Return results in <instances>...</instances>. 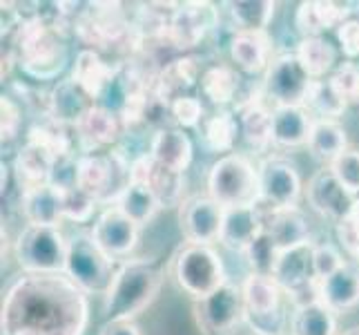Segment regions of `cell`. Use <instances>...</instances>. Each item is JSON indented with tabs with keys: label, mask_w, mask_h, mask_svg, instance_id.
Returning a JSON list of instances; mask_svg holds the SVG:
<instances>
[{
	"label": "cell",
	"mask_w": 359,
	"mask_h": 335,
	"mask_svg": "<svg viewBox=\"0 0 359 335\" xmlns=\"http://www.w3.org/2000/svg\"><path fill=\"white\" fill-rule=\"evenodd\" d=\"M90 302L67 272H22L7 289L3 335H85Z\"/></svg>",
	"instance_id": "1"
},
{
	"label": "cell",
	"mask_w": 359,
	"mask_h": 335,
	"mask_svg": "<svg viewBox=\"0 0 359 335\" xmlns=\"http://www.w3.org/2000/svg\"><path fill=\"white\" fill-rule=\"evenodd\" d=\"M18 67L34 81H52L67 65V45L63 29L36 14L18 22L14 45Z\"/></svg>",
	"instance_id": "2"
},
{
	"label": "cell",
	"mask_w": 359,
	"mask_h": 335,
	"mask_svg": "<svg viewBox=\"0 0 359 335\" xmlns=\"http://www.w3.org/2000/svg\"><path fill=\"white\" fill-rule=\"evenodd\" d=\"M163 284V270L154 259H128L105 295V322L134 320L150 306Z\"/></svg>",
	"instance_id": "3"
},
{
	"label": "cell",
	"mask_w": 359,
	"mask_h": 335,
	"mask_svg": "<svg viewBox=\"0 0 359 335\" xmlns=\"http://www.w3.org/2000/svg\"><path fill=\"white\" fill-rule=\"evenodd\" d=\"M208 195L226 210L257 206L262 202L259 170L243 155L230 152L219 157L208 172Z\"/></svg>",
	"instance_id": "4"
},
{
	"label": "cell",
	"mask_w": 359,
	"mask_h": 335,
	"mask_svg": "<svg viewBox=\"0 0 359 335\" xmlns=\"http://www.w3.org/2000/svg\"><path fill=\"white\" fill-rule=\"evenodd\" d=\"M172 272H175L179 289L188 293L194 302L212 295L228 284L224 259L212 246L203 244L181 246L172 262Z\"/></svg>",
	"instance_id": "5"
},
{
	"label": "cell",
	"mask_w": 359,
	"mask_h": 335,
	"mask_svg": "<svg viewBox=\"0 0 359 335\" xmlns=\"http://www.w3.org/2000/svg\"><path fill=\"white\" fill-rule=\"evenodd\" d=\"M116 270L118 268L114 266V259L98 248L92 232H79L69 239L65 272L88 295H107L116 277Z\"/></svg>",
	"instance_id": "6"
},
{
	"label": "cell",
	"mask_w": 359,
	"mask_h": 335,
	"mask_svg": "<svg viewBox=\"0 0 359 335\" xmlns=\"http://www.w3.org/2000/svg\"><path fill=\"white\" fill-rule=\"evenodd\" d=\"M69 239L58 226H25L16 242L22 272H65Z\"/></svg>",
	"instance_id": "7"
},
{
	"label": "cell",
	"mask_w": 359,
	"mask_h": 335,
	"mask_svg": "<svg viewBox=\"0 0 359 335\" xmlns=\"http://www.w3.org/2000/svg\"><path fill=\"white\" fill-rule=\"evenodd\" d=\"M194 322L203 335H232L245 322L243 291L237 284H226L212 295L194 302Z\"/></svg>",
	"instance_id": "8"
},
{
	"label": "cell",
	"mask_w": 359,
	"mask_h": 335,
	"mask_svg": "<svg viewBox=\"0 0 359 335\" xmlns=\"http://www.w3.org/2000/svg\"><path fill=\"white\" fill-rule=\"evenodd\" d=\"M313 251V242L283 251L275 266V275L272 277L277 280L283 293H288L294 306H304L319 300V282L315 277Z\"/></svg>",
	"instance_id": "9"
},
{
	"label": "cell",
	"mask_w": 359,
	"mask_h": 335,
	"mask_svg": "<svg viewBox=\"0 0 359 335\" xmlns=\"http://www.w3.org/2000/svg\"><path fill=\"white\" fill-rule=\"evenodd\" d=\"M311 83V77L304 72L294 54H281L272 58L266 70L264 94L275 107H299L306 103Z\"/></svg>",
	"instance_id": "10"
},
{
	"label": "cell",
	"mask_w": 359,
	"mask_h": 335,
	"mask_svg": "<svg viewBox=\"0 0 359 335\" xmlns=\"http://www.w3.org/2000/svg\"><path fill=\"white\" fill-rule=\"evenodd\" d=\"M226 208L219 206L210 195H196L185 199L179 208V228L188 244L210 246L221 237Z\"/></svg>",
	"instance_id": "11"
},
{
	"label": "cell",
	"mask_w": 359,
	"mask_h": 335,
	"mask_svg": "<svg viewBox=\"0 0 359 335\" xmlns=\"http://www.w3.org/2000/svg\"><path fill=\"white\" fill-rule=\"evenodd\" d=\"M217 9L210 3H181L165 22V39L177 49H192L217 25Z\"/></svg>",
	"instance_id": "12"
},
{
	"label": "cell",
	"mask_w": 359,
	"mask_h": 335,
	"mask_svg": "<svg viewBox=\"0 0 359 335\" xmlns=\"http://www.w3.org/2000/svg\"><path fill=\"white\" fill-rule=\"evenodd\" d=\"M259 188H262V204L270 208H297L302 197L299 172L286 159H266L259 168Z\"/></svg>",
	"instance_id": "13"
},
{
	"label": "cell",
	"mask_w": 359,
	"mask_h": 335,
	"mask_svg": "<svg viewBox=\"0 0 359 335\" xmlns=\"http://www.w3.org/2000/svg\"><path fill=\"white\" fill-rule=\"evenodd\" d=\"M90 7L76 22V32L85 43L105 49L126 39L130 25L123 20L118 3H94Z\"/></svg>",
	"instance_id": "14"
},
{
	"label": "cell",
	"mask_w": 359,
	"mask_h": 335,
	"mask_svg": "<svg viewBox=\"0 0 359 335\" xmlns=\"http://www.w3.org/2000/svg\"><path fill=\"white\" fill-rule=\"evenodd\" d=\"M92 237L98 248L116 262L121 257H128L139 244V226L123 215L116 206H109L96 219Z\"/></svg>",
	"instance_id": "15"
},
{
	"label": "cell",
	"mask_w": 359,
	"mask_h": 335,
	"mask_svg": "<svg viewBox=\"0 0 359 335\" xmlns=\"http://www.w3.org/2000/svg\"><path fill=\"white\" fill-rule=\"evenodd\" d=\"M306 199L315 213L339 223L348 217L357 197H353L348 190L344 188V185L339 183V179L332 175L330 168H324V170H317L311 177V181H308Z\"/></svg>",
	"instance_id": "16"
},
{
	"label": "cell",
	"mask_w": 359,
	"mask_h": 335,
	"mask_svg": "<svg viewBox=\"0 0 359 335\" xmlns=\"http://www.w3.org/2000/svg\"><path fill=\"white\" fill-rule=\"evenodd\" d=\"M264 215V230L277 244V248L290 251V248L311 244V226L299 208H270L259 202Z\"/></svg>",
	"instance_id": "17"
},
{
	"label": "cell",
	"mask_w": 359,
	"mask_h": 335,
	"mask_svg": "<svg viewBox=\"0 0 359 335\" xmlns=\"http://www.w3.org/2000/svg\"><path fill=\"white\" fill-rule=\"evenodd\" d=\"M94 105H96L94 98L69 77V79L58 81L56 88L52 90V94H49L47 114L52 121L60 123V126L76 128Z\"/></svg>",
	"instance_id": "18"
},
{
	"label": "cell",
	"mask_w": 359,
	"mask_h": 335,
	"mask_svg": "<svg viewBox=\"0 0 359 335\" xmlns=\"http://www.w3.org/2000/svg\"><path fill=\"white\" fill-rule=\"evenodd\" d=\"M264 232V215L262 208L257 206H243V208H228L224 215V226H221L219 242L228 251L245 253L259 235Z\"/></svg>",
	"instance_id": "19"
},
{
	"label": "cell",
	"mask_w": 359,
	"mask_h": 335,
	"mask_svg": "<svg viewBox=\"0 0 359 335\" xmlns=\"http://www.w3.org/2000/svg\"><path fill=\"white\" fill-rule=\"evenodd\" d=\"M123 128H126V123H123L118 112L105 105H94L76 126V132L79 139L88 147V152H96L98 147L114 145L121 139Z\"/></svg>",
	"instance_id": "20"
},
{
	"label": "cell",
	"mask_w": 359,
	"mask_h": 335,
	"mask_svg": "<svg viewBox=\"0 0 359 335\" xmlns=\"http://www.w3.org/2000/svg\"><path fill=\"white\" fill-rule=\"evenodd\" d=\"M150 155L158 166L183 175L190 168L194 147L190 136L181 128H158L152 136Z\"/></svg>",
	"instance_id": "21"
},
{
	"label": "cell",
	"mask_w": 359,
	"mask_h": 335,
	"mask_svg": "<svg viewBox=\"0 0 359 335\" xmlns=\"http://www.w3.org/2000/svg\"><path fill=\"white\" fill-rule=\"evenodd\" d=\"M319 302L332 313L355 308L359 304V266L344 264L337 272L319 282Z\"/></svg>",
	"instance_id": "22"
},
{
	"label": "cell",
	"mask_w": 359,
	"mask_h": 335,
	"mask_svg": "<svg viewBox=\"0 0 359 335\" xmlns=\"http://www.w3.org/2000/svg\"><path fill=\"white\" fill-rule=\"evenodd\" d=\"M201 77L203 74H201L199 60L196 58H192V56L177 58L158 72L152 94L170 105L175 98L185 96V92H188L190 88H194L196 81L201 83Z\"/></svg>",
	"instance_id": "23"
},
{
	"label": "cell",
	"mask_w": 359,
	"mask_h": 335,
	"mask_svg": "<svg viewBox=\"0 0 359 335\" xmlns=\"http://www.w3.org/2000/svg\"><path fill=\"white\" fill-rule=\"evenodd\" d=\"M315 117L304 105L272 107V141L281 147H302L311 141Z\"/></svg>",
	"instance_id": "24"
},
{
	"label": "cell",
	"mask_w": 359,
	"mask_h": 335,
	"mask_svg": "<svg viewBox=\"0 0 359 335\" xmlns=\"http://www.w3.org/2000/svg\"><path fill=\"white\" fill-rule=\"evenodd\" d=\"M116 74L118 70L107 65L96 49H81L72 67V79L76 81L94 101L98 96L105 94V90L112 85V81H116Z\"/></svg>",
	"instance_id": "25"
},
{
	"label": "cell",
	"mask_w": 359,
	"mask_h": 335,
	"mask_svg": "<svg viewBox=\"0 0 359 335\" xmlns=\"http://www.w3.org/2000/svg\"><path fill=\"white\" fill-rule=\"evenodd\" d=\"M54 157L47 155L41 147L32 143H25L22 150L14 159V177L16 183L20 185V192H29L36 188L49 185L52 179V168H54Z\"/></svg>",
	"instance_id": "26"
},
{
	"label": "cell",
	"mask_w": 359,
	"mask_h": 335,
	"mask_svg": "<svg viewBox=\"0 0 359 335\" xmlns=\"http://www.w3.org/2000/svg\"><path fill=\"white\" fill-rule=\"evenodd\" d=\"M230 56L248 74H262L270 67V39L266 32H237L230 41Z\"/></svg>",
	"instance_id": "27"
},
{
	"label": "cell",
	"mask_w": 359,
	"mask_h": 335,
	"mask_svg": "<svg viewBox=\"0 0 359 335\" xmlns=\"http://www.w3.org/2000/svg\"><path fill=\"white\" fill-rule=\"evenodd\" d=\"M22 215L29 226H58L63 221V192L52 183L22 195Z\"/></svg>",
	"instance_id": "28"
},
{
	"label": "cell",
	"mask_w": 359,
	"mask_h": 335,
	"mask_svg": "<svg viewBox=\"0 0 359 335\" xmlns=\"http://www.w3.org/2000/svg\"><path fill=\"white\" fill-rule=\"evenodd\" d=\"M245 315H272L281 311V287L272 275H248L241 284Z\"/></svg>",
	"instance_id": "29"
},
{
	"label": "cell",
	"mask_w": 359,
	"mask_h": 335,
	"mask_svg": "<svg viewBox=\"0 0 359 335\" xmlns=\"http://www.w3.org/2000/svg\"><path fill=\"white\" fill-rule=\"evenodd\" d=\"M294 58L299 60L304 72L311 81H324L326 74L335 72L337 67V52L326 39L313 36V39H302L294 47Z\"/></svg>",
	"instance_id": "30"
},
{
	"label": "cell",
	"mask_w": 359,
	"mask_h": 335,
	"mask_svg": "<svg viewBox=\"0 0 359 335\" xmlns=\"http://www.w3.org/2000/svg\"><path fill=\"white\" fill-rule=\"evenodd\" d=\"M290 335H337L335 313L319 300L297 306L290 322Z\"/></svg>",
	"instance_id": "31"
},
{
	"label": "cell",
	"mask_w": 359,
	"mask_h": 335,
	"mask_svg": "<svg viewBox=\"0 0 359 335\" xmlns=\"http://www.w3.org/2000/svg\"><path fill=\"white\" fill-rule=\"evenodd\" d=\"M308 147H311V152L317 159L330 164V161H335L341 152L348 150V136H346V130L337 121L315 119Z\"/></svg>",
	"instance_id": "32"
},
{
	"label": "cell",
	"mask_w": 359,
	"mask_h": 335,
	"mask_svg": "<svg viewBox=\"0 0 359 335\" xmlns=\"http://www.w3.org/2000/svg\"><path fill=\"white\" fill-rule=\"evenodd\" d=\"M123 215L132 219L136 226H145L154 219V215L161 210V204L154 197V192L141 183H130L123 195L118 197V202L114 204Z\"/></svg>",
	"instance_id": "33"
},
{
	"label": "cell",
	"mask_w": 359,
	"mask_h": 335,
	"mask_svg": "<svg viewBox=\"0 0 359 335\" xmlns=\"http://www.w3.org/2000/svg\"><path fill=\"white\" fill-rule=\"evenodd\" d=\"M239 74L228 65H212L201 77V94L217 107H224L237 98Z\"/></svg>",
	"instance_id": "34"
},
{
	"label": "cell",
	"mask_w": 359,
	"mask_h": 335,
	"mask_svg": "<svg viewBox=\"0 0 359 335\" xmlns=\"http://www.w3.org/2000/svg\"><path fill=\"white\" fill-rule=\"evenodd\" d=\"M241 134L248 141V145L255 150H266L272 141V112L264 107L262 103H248L241 107L239 114Z\"/></svg>",
	"instance_id": "35"
},
{
	"label": "cell",
	"mask_w": 359,
	"mask_h": 335,
	"mask_svg": "<svg viewBox=\"0 0 359 335\" xmlns=\"http://www.w3.org/2000/svg\"><path fill=\"white\" fill-rule=\"evenodd\" d=\"M226 7L239 32H266L275 16L277 3L272 0H234Z\"/></svg>",
	"instance_id": "36"
},
{
	"label": "cell",
	"mask_w": 359,
	"mask_h": 335,
	"mask_svg": "<svg viewBox=\"0 0 359 335\" xmlns=\"http://www.w3.org/2000/svg\"><path fill=\"white\" fill-rule=\"evenodd\" d=\"M241 132L239 119H234L232 112L221 110L215 117L203 121L201 139L205 150L210 152H230L237 143V134Z\"/></svg>",
	"instance_id": "37"
},
{
	"label": "cell",
	"mask_w": 359,
	"mask_h": 335,
	"mask_svg": "<svg viewBox=\"0 0 359 335\" xmlns=\"http://www.w3.org/2000/svg\"><path fill=\"white\" fill-rule=\"evenodd\" d=\"M304 107L311 112L315 119L335 121L344 114L348 103L344 101L341 94L335 90V85H332L328 79V81H313L311 83V90H308Z\"/></svg>",
	"instance_id": "38"
},
{
	"label": "cell",
	"mask_w": 359,
	"mask_h": 335,
	"mask_svg": "<svg viewBox=\"0 0 359 335\" xmlns=\"http://www.w3.org/2000/svg\"><path fill=\"white\" fill-rule=\"evenodd\" d=\"M27 143L41 147L47 155H52L54 159H60V157H67V155H74L72 152V141L65 132V126H60V123L47 119L45 123H36V126L29 130L27 134Z\"/></svg>",
	"instance_id": "39"
},
{
	"label": "cell",
	"mask_w": 359,
	"mask_h": 335,
	"mask_svg": "<svg viewBox=\"0 0 359 335\" xmlns=\"http://www.w3.org/2000/svg\"><path fill=\"white\" fill-rule=\"evenodd\" d=\"M145 185L154 192L158 199L161 208H172V206H181V197H183V175L179 172H172L163 166H158L154 161V166L147 175Z\"/></svg>",
	"instance_id": "40"
},
{
	"label": "cell",
	"mask_w": 359,
	"mask_h": 335,
	"mask_svg": "<svg viewBox=\"0 0 359 335\" xmlns=\"http://www.w3.org/2000/svg\"><path fill=\"white\" fill-rule=\"evenodd\" d=\"M245 262L250 266L252 275H275V266L279 262L281 251L277 244L272 242L270 235L264 230L259 237L245 248Z\"/></svg>",
	"instance_id": "41"
},
{
	"label": "cell",
	"mask_w": 359,
	"mask_h": 335,
	"mask_svg": "<svg viewBox=\"0 0 359 335\" xmlns=\"http://www.w3.org/2000/svg\"><path fill=\"white\" fill-rule=\"evenodd\" d=\"M294 27L302 34V39H313V36H321L326 32V20L321 14L319 0H304L294 11Z\"/></svg>",
	"instance_id": "42"
},
{
	"label": "cell",
	"mask_w": 359,
	"mask_h": 335,
	"mask_svg": "<svg viewBox=\"0 0 359 335\" xmlns=\"http://www.w3.org/2000/svg\"><path fill=\"white\" fill-rule=\"evenodd\" d=\"M330 83L348 105H359V63L346 60L330 74Z\"/></svg>",
	"instance_id": "43"
},
{
	"label": "cell",
	"mask_w": 359,
	"mask_h": 335,
	"mask_svg": "<svg viewBox=\"0 0 359 335\" xmlns=\"http://www.w3.org/2000/svg\"><path fill=\"white\" fill-rule=\"evenodd\" d=\"M328 168L332 175L339 179V183L348 190L353 197L359 192V150H346L335 161H330Z\"/></svg>",
	"instance_id": "44"
},
{
	"label": "cell",
	"mask_w": 359,
	"mask_h": 335,
	"mask_svg": "<svg viewBox=\"0 0 359 335\" xmlns=\"http://www.w3.org/2000/svg\"><path fill=\"white\" fill-rule=\"evenodd\" d=\"M96 199L92 195L83 192L81 188H74L63 192V217L76 223H88L94 215Z\"/></svg>",
	"instance_id": "45"
},
{
	"label": "cell",
	"mask_w": 359,
	"mask_h": 335,
	"mask_svg": "<svg viewBox=\"0 0 359 335\" xmlns=\"http://www.w3.org/2000/svg\"><path fill=\"white\" fill-rule=\"evenodd\" d=\"M170 114L175 117L177 126L181 130H185V128H196L199 123H203L205 110H203V103L199 101V98L185 94V96H179L170 103Z\"/></svg>",
	"instance_id": "46"
},
{
	"label": "cell",
	"mask_w": 359,
	"mask_h": 335,
	"mask_svg": "<svg viewBox=\"0 0 359 335\" xmlns=\"http://www.w3.org/2000/svg\"><path fill=\"white\" fill-rule=\"evenodd\" d=\"M337 237L339 244L344 246V251L348 253L355 264L359 266V197L355 199L348 217L337 223Z\"/></svg>",
	"instance_id": "47"
},
{
	"label": "cell",
	"mask_w": 359,
	"mask_h": 335,
	"mask_svg": "<svg viewBox=\"0 0 359 335\" xmlns=\"http://www.w3.org/2000/svg\"><path fill=\"white\" fill-rule=\"evenodd\" d=\"M344 257L337 246L332 244H317L313 251V266H315V277L317 282H324L332 272H337L344 266Z\"/></svg>",
	"instance_id": "48"
},
{
	"label": "cell",
	"mask_w": 359,
	"mask_h": 335,
	"mask_svg": "<svg viewBox=\"0 0 359 335\" xmlns=\"http://www.w3.org/2000/svg\"><path fill=\"white\" fill-rule=\"evenodd\" d=\"M22 126V112L11 96L3 94L0 98V136L3 143H11L18 136Z\"/></svg>",
	"instance_id": "49"
},
{
	"label": "cell",
	"mask_w": 359,
	"mask_h": 335,
	"mask_svg": "<svg viewBox=\"0 0 359 335\" xmlns=\"http://www.w3.org/2000/svg\"><path fill=\"white\" fill-rule=\"evenodd\" d=\"M337 41L344 56L359 58V18H348L337 27Z\"/></svg>",
	"instance_id": "50"
},
{
	"label": "cell",
	"mask_w": 359,
	"mask_h": 335,
	"mask_svg": "<svg viewBox=\"0 0 359 335\" xmlns=\"http://www.w3.org/2000/svg\"><path fill=\"white\" fill-rule=\"evenodd\" d=\"M98 335H141V329L132 320H118V322H105Z\"/></svg>",
	"instance_id": "51"
},
{
	"label": "cell",
	"mask_w": 359,
	"mask_h": 335,
	"mask_svg": "<svg viewBox=\"0 0 359 335\" xmlns=\"http://www.w3.org/2000/svg\"><path fill=\"white\" fill-rule=\"evenodd\" d=\"M346 335H359V327H357V329H351V331H346Z\"/></svg>",
	"instance_id": "52"
},
{
	"label": "cell",
	"mask_w": 359,
	"mask_h": 335,
	"mask_svg": "<svg viewBox=\"0 0 359 335\" xmlns=\"http://www.w3.org/2000/svg\"><path fill=\"white\" fill-rule=\"evenodd\" d=\"M283 335H286V333H283Z\"/></svg>",
	"instance_id": "53"
}]
</instances>
